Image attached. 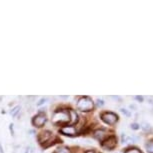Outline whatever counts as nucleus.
<instances>
[{"instance_id":"obj_12","label":"nucleus","mask_w":153,"mask_h":153,"mask_svg":"<svg viewBox=\"0 0 153 153\" xmlns=\"http://www.w3.org/2000/svg\"><path fill=\"white\" fill-rule=\"evenodd\" d=\"M55 153H70V151H69V149L67 148V147H59V148H57L55 150Z\"/></svg>"},{"instance_id":"obj_22","label":"nucleus","mask_w":153,"mask_h":153,"mask_svg":"<svg viewBox=\"0 0 153 153\" xmlns=\"http://www.w3.org/2000/svg\"><path fill=\"white\" fill-rule=\"evenodd\" d=\"M0 153H3V151H2V147H1V145H0Z\"/></svg>"},{"instance_id":"obj_16","label":"nucleus","mask_w":153,"mask_h":153,"mask_svg":"<svg viewBox=\"0 0 153 153\" xmlns=\"http://www.w3.org/2000/svg\"><path fill=\"white\" fill-rule=\"evenodd\" d=\"M96 105L98 106V107H100V106H103V105H104V101L100 100V99L96 100Z\"/></svg>"},{"instance_id":"obj_14","label":"nucleus","mask_w":153,"mask_h":153,"mask_svg":"<svg viewBox=\"0 0 153 153\" xmlns=\"http://www.w3.org/2000/svg\"><path fill=\"white\" fill-rule=\"evenodd\" d=\"M20 111V106H16V107H14L12 110H11V115H12V116H14L15 117L16 115H17V113H18V112Z\"/></svg>"},{"instance_id":"obj_11","label":"nucleus","mask_w":153,"mask_h":153,"mask_svg":"<svg viewBox=\"0 0 153 153\" xmlns=\"http://www.w3.org/2000/svg\"><path fill=\"white\" fill-rule=\"evenodd\" d=\"M145 148L147 150V152L149 153H153V141H149V142L146 143Z\"/></svg>"},{"instance_id":"obj_23","label":"nucleus","mask_w":153,"mask_h":153,"mask_svg":"<svg viewBox=\"0 0 153 153\" xmlns=\"http://www.w3.org/2000/svg\"><path fill=\"white\" fill-rule=\"evenodd\" d=\"M86 153H94V152H93V151H87Z\"/></svg>"},{"instance_id":"obj_6","label":"nucleus","mask_w":153,"mask_h":153,"mask_svg":"<svg viewBox=\"0 0 153 153\" xmlns=\"http://www.w3.org/2000/svg\"><path fill=\"white\" fill-rule=\"evenodd\" d=\"M51 136H52V133L50 131H44V132H41L39 135H38V141L40 143H45L50 139Z\"/></svg>"},{"instance_id":"obj_20","label":"nucleus","mask_w":153,"mask_h":153,"mask_svg":"<svg viewBox=\"0 0 153 153\" xmlns=\"http://www.w3.org/2000/svg\"><path fill=\"white\" fill-rule=\"evenodd\" d=\"M129 107H130L131 109H136V106H135V105H130V106H129Z\"/></svg>"},{"instance_id":"obj_7","label":"nucleus","mask_w":153,"mask_h":153,"mask_svg":"<svg viewBox=\"0 0 153 153\" xmlns=\"http://www.w3.org/2000/svg\"><path fill=\"white\" fill-rule=\"evenodd\" d=\"M121 139H122L123 143H134L138 140V138L134 135H126V134H122L121 136Z\"/></svg>"},{"instance_id":"obj_2","label":"nucleus","mask_w":153,"mask_h":153,"mask_svg":"<svg viewBox=\"0 0 153 153\" xmlns=\"http://www.w3.org/2000/svg\"><path fill=\"white\" fill-rule=\"evenodd\" d=\"M93 101L89 97H82L77 102V108L81 111H90L93 109Z\"/></svg>"},{"instance_id":"obj_24","label":"nucleus","mask_w":153,"mask_h":153,"mask_svg":"<svg viewBox=\"0 0 153 153\" xmlns=\"http://www.w3.org/2000/svg\"><path fill=\"white\" fill-rule=\"evenodd\" d=\"M25 153H29V151H28V149H26V152H25Z\"/></svg>"},{"instance_id":"obj_19","label":"nucleus","mask_w":153,"mask_h":153,"mask_svg":"<svg viewBox=\"0 0 153 153\" xmlns=\"http://www.w3.org/2000/svg\"><path fill=\"white\" fill-rule=\"evenodd\" d=\"M126 153H140V152L138 151L137 149H131V150H129V151H127Z\"/></svg>"},{"instance_id":"obj_18","label":"nucleus","mask_w":153,"mask_h":153,"mask_svg":"<svg viewBox=\"0 0 153 153\" xmlns=\"http://www.w3.org/2000/svg\"><path fill=\"white\" fill-rule=\"evenodd\" d=\"M131 128H132V129H134V130H136V129L139 128V125H138V124H136V123L131 124Z\"/></svg>"},{"instance_id":"obj_8","label":"nucleus","mask_w":153,"mask_h":153,"mask_svg":"<svg viewBox=\"0 0 153 153\" xmlns=\"http://www.w3.org/2000/svg\"><path fill=\"white\" fill-rule=\"evenodd\" d=\"M60 131L65 135H75V133H76V130H75L73 126H64L63 128H61Z\"/></svg>"},{"instance_id":"obj_17","label":"nucleus","mask_w":153,"mask_h":153,"mask_svg":"<svg viewBox=\"0 0 153 153\" xmlns=\"http://www.w3.org/2000/svg\"><path fill=\"white\" fill-rule=\"evenodd\" d=\"M46 100H47V98H42V99H40V100H39V102L37 103V105H38V106L42 105L43 103H45V101H46Z\"/></svg>"},{"instance_id":"obj_13","label":"nucleus","mask_w":153,"mask_h":153,"mask_svg":"<svg viewBox=\"0 0 153 153\" xmlns=\"http://www.w3.org/2000/svg\"><path fill=\"white\" fill-rule=\"evenodd\" d=\"M140 127L143 129L144 131H148V130H150V129H151V127H150V124L147 123V122H144V121L140 124Z\"/></svg>"},{"instance_id":"obj_4","label":"nucleus","mask_w":153,"mask_h":153,"mask_svg":"<svg viewBox=\"0 0 153 153\" xmlns=\"http://www.w3.org/2000/svg\"><path fill=\"white\" fill-rule=\"evenodd\" d=\"M46 120H47V119H46L45 115L43 113H39V114H37L36 116L33 117L32 123H33V125L36 126V127H42L45 124Z\"/></svg>"},{"instance_id":"obj_1","label":"nucleus","mask_w":153,"mask_h":153,"mask_svg":"<svg viewBox=\"0 0 153 153\" xmlns=\"http://www.w3.org/2000/svg\"><path fill=\"white\" fill-rule=\"evenodd\" d=\"M52 121L55 124H62L69 121V113L68 111L58 110L55 111L52 116Z\"/></svg>"},{"instance_id":"obj_5","label":"nucleus","mask_w":153,"mask_h":153,"mask_svg":"<svg viewBox=\"0 0 153 153\" xmlns=\"http://www.w3.org/2000/svg\"><path fill=\"white\" fill-rule=\"evenodd\" d=\"M117 144V141H116V138L114 136H111V137H108V139L104 140L102 142V147L107 150H111L115 148V146H116Z\"/></svg>"},{"instance_id":"obj_21","label":"nucleus","mask_w":153,"mask_h":153,"mask_svg":"<svg viewBox=\"0 0 153 153\" xmlns=\"http://www.w3.org/2000/svg\"><path fill=\"white\" fill-rule=\"evenodd\" d=\"M61 98H62V99H67L68 96H61Z\"/></svg>"},{"instance_id":"obj_9","label":"nucleus","mask_w":153,"mask_h":153,"mask_svg":"<svg viewBox=\"0 0 153 153\" xmlns=\"http://www.w3.org/2000/svg\"><path fill=\"white\" fill-rule=\"evenodd\" d=\"M68 113H69V121H70L72 124L76 123L77 120H78V115H77L76 111L70 109V110H68Z\"/></svg>"},{"instance_id":"obj_3","label":"nucleus","mask_w":153,"mask_h":153,"mask_svg":"<svg viewBox=\"0 0 153 153\" xmlns=\"http://www.w3.org/2000/svg\"><path fill=\"white\" fill-rule=\"evenodd\" d=\"M101 118L105 123L109 124V125H113L118 120V116L116 114L112 113V112H105V113L101 115Z\"/></svg>"},{"instance_id":"obj_10","label":"nucleus","mask_w":153,"mask_h":153,"mask_svg":"<svg viewBox=\"0 0 153 153\" xmlns=\"http://www.w3.org/2000/svg\"><path fill=\"white\" fill-rule=\"evenodd\" d=\"M105 136H106V132L104 130H96L94 132V137L100 141H102L104 139Z\"/></svg>"},{"instance_id":"obj_15","label":"nucleus","mask_w":153,"mask_h":153,"mask_svg":"<svg viewBox=\"0 0 153 153\" xmlns=\"http://www.w3.org/2000/svg\"><path fill=\"white\" fill-rule=\"evenodd\" d=\"M120 111L122 112L123 114H125L126 116H130V112L129 111H127V109H124V108H121L120 109Z\"/></svg>"}]
</instances>
